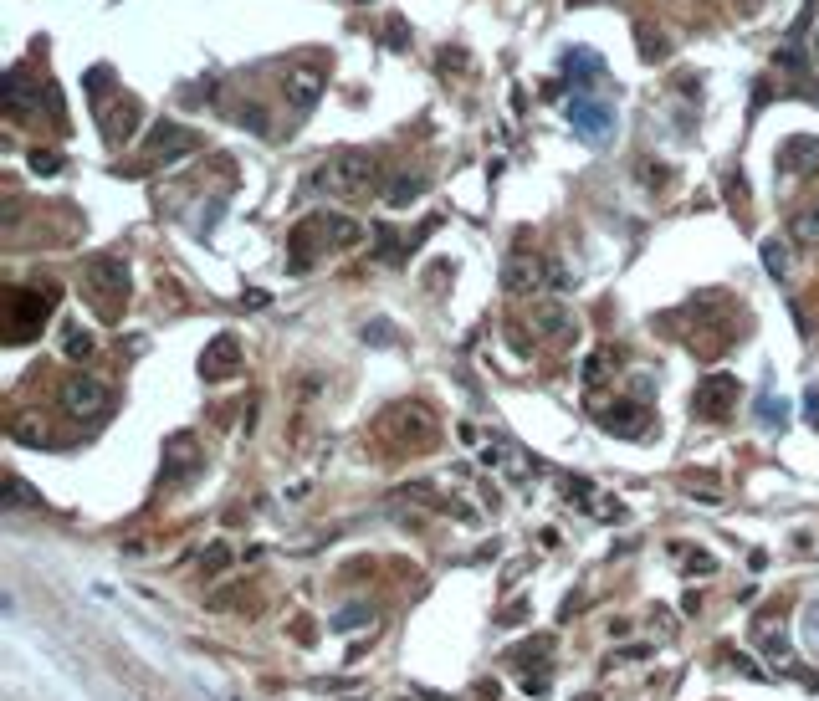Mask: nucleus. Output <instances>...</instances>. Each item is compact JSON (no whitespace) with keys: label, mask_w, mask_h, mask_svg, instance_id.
<instances>
[{"label":"nucleus","mask_w":819,"mask_h":701,"mask_svg":"<svg viewBox=\"0 0 819 701\" xmlns=\"http://www.w3.org/2000/svg\"><path fill=\"white\" fill-rule=\"evenodd\" d=\"M205 471V451H200V441L195 435H169V446H164V466H159V476H164V487H185V481H195Z\"/></svg>","instance_id":"9"},{"label":"nucleus","mask_w":819,"mask_h":701,"mask_svg":"<svg viewBox=\"0 0 819 701\" xmlns=\"http://www.w3.org/2000/svg\"><path fill=\"white\" fill-rule=\"evenodd\" d=\"M779 169H784V174H809V169H819V139H814V134H794V139H784V149H779Z\"/></svg>","instance_id":"17"},{"label":"nucleus","mask_w":819,"mask_h":701,"mask_svg":"<svg viewBox=\"0 0 819 701\" xmlns=\"http://www.w3.org/2000/svg\"><path fill=\"white\" fill-rule=\"evenodd\" d=\"M6 507H41V497L26 487L21 476H6Z\"/></svg>","instance_id":"25"},{"label":"nucleus","mask_w":819,"mask_h":701,"mask_svg":"<svg viewBox=\"0 0 819 701\" xmlns=\"http://www.w3.org/2000/svg\"><path fill=\"white\" fill-rule=\"evenodd\" d=\"M502 287L512 297H533V292H564L569 277H564L558 261L533 256V251H517V256H507V267H502Z\"/></svg>","instance_id":"4"},{"label":"nucleus","mask_w":819,"mask_h":701,"mask_svg":"<svg viewBox=\"0 0 819 701\" xmlns=\"http://www.w3.org/2000/svg\"><path fill=\"white\" fill-rule=\"evenodd\" d=\"M364 620H369V609H364V604H354V609H343V615L333 620V630H359Z\"/></svg>","instance_id":"30"},{"label":"nucleus","mask_w":819,"mask_h":701,"mask_svg":"<svg viewBox=\"0 0 819 701\" xmlns=\"http://www.w3.org/2000/svg\"><path fill=\"white\" fill-rule=\"evenodd\" d=\"M425 190H430V174H420V169H415V174H410V169H400V174H390V180H384V190H379V200L400 210V205H410V200H420Z\"/></svg>","instance_id":"18"},{"label":"nucleus","mask_w":819,"mask_h":701,"mask_svg":"<svg viewBox=\"0 0 819 701\" xmlns=\"http://www.w3.org/2000/svg\"><path fill=\"white\" fill-rule=\"evenodd\" d=\"M809 425H819V389H809Z\"/></svg>","instance_id":"36"},{"label":"nucleus","mask_w":819,"mask_h":701,"mask_svg":"<svg viewBox=\"0 0 819 701\" xmlns=\"http://www.w3.org/2000/svg\"><path fill=\"white\" fill-rule=\"evenodd\" d=\"M359 236H364V231H359V221H349V215L313 210V215H303V221L292 226V236H287V267H292V272H308L318 256L359 246Z\"/></svg>","instance_id":"1"},{"label":"nucleus","mask_w":819,"mask_h":701,"mask_svg":"<svg viewBox=\"0 0 819 701\" xmlns=\"http://www.w3.org/2000/svg\"><path fill=\"white\" fill-rule=\"evenodd\" d=\"M379 435L390 446H400V451H425V446H436L441 425H436V415H430L425 405H395V410H384Z\"/></svg>","instance_id":"5"},{"label":"nucleus","mask_w":819,"mask_h":701,"mask_svg":"<svg viewBox=\"0 0 819 701\" xmlns=\"http://www.w3.org/2000/svg\"><path fill=\"white\" fill-rule=\"evenodd\" d=\"M666 52H671L666 36L651 31V26H640V57H645V62H666Z\"/></svg>","instance_id":"24"},{"label":"nucleus","mask_w":819,"mask_h":701,"mask_svg":"<svg viewBox=\"0 0 819 701\" xmlns=\"http://www.w3.org/2000/svg\"><path fill=\"white\" fill-rule=\"evenodd\" d=\"M11 435H16V441H47V430H41L36 420H26V415L11 425Z\"/></svg>","instance_id":"31"},{"label":"nucleus","mask_w":819,"mask_h":701,"mask_svg":"<svg viewBox=\"0 0 819 701\" xmlns=\"http://www.w3.org/2000/svg\"><path fill=\"white\" fill-rule=\"evenodd\" d=\"M610 364H615V354H610V348H599V354L584 364V379H589V384H599V379L610 374Z\"/></svg>","instance_id":"28"},{"label":"nucleus","mask_w":819,"mask_h":701,"mask_svg":"<svg viewBox=\"0 0 819 701\" xmlns=\"http://www.w3.org/2000/svg\"><path fill=\"white\" fill-rule=\"evenodd\" d=\"M763 425H784V400H773V394H763Z\"/></svg>","instance_id":"33"},{"label":"nucleus","mask_w":819,"mask_h":701,"mask_svg":"<svg viewBox=\"0 0 819 701\" xmlns=\"http://www.w3.org/2000/svg\"><path fill=\"white\" fill-rule=\"evenodd\" d=\"M564 72L574 77V87L579 93H589V87L605 77V62H599V52H589V47H574L569 57H564Z\"/></svg>","instance_id":"20"},{"label":"nucleus","mask_w":819,"mask_h":701,"mask_svg":"<svg viewBox=\"0 0 819 701\" xmlns=\"http://www.w3.org/2000/svg\"><path fill=\"white\" fill-rule=\"evenodd\" d=\"M195 144H200V139L190 134V128H180V123H154L144 159H149V164H175V159L195 154Z\"/></svg>","instance_id":"12"},{"label":"nucleus","mask_w":819,"mask_h":701,"mask_svg":"<svg viewBox=\"0 0 819 701\" xmlns=\"http://www.w3.org/2000/svg\"><path fill=\"white\" fill-rule=\"evenodd\" d=\"M57 282H31V287H11L6 292V323H11V343H26L57 308Z\"/></svg>","instance_id":"3"},{"label":"nucleus","mask_w":819,"mask_h":701,"mask_svg":"<svg viewBox=\"0 0 819 701\" xmlns=\"http://www.w3.org/2000/svg\"><path fill=\"white\" fill-rule=\"evenodd\" d=\"M82 282H88V292H93V302H98L103 313H118L123 302H128V267H123V256H108V251L88 256Z\"/></svg>","instance_id":"7"},{"label":"nucleus","mask_w":819,"mask_h":701,"mask_svg":"<svg viewBox=\"0 0 819 701\" xmlns=\"http://www.w3.org/2000/svg\"><path fill=\"white\" fill-rule=\"evenodd\" d=\"M98 118H103V139H108V149H123L128 139H134L139 103H134V98H118L113 108H98Z\"/></svg>","instance_id":"15"},{"label":"nucleus","mask_w":819,"mask_h":701,"mask_svg":"<svg viewBox=\"0 0 819 701\" xmlns=\"http://www.w3.org/2000/svg\"><path fill=\"white\" fill-rule=\"evenodd\" d=\"M62 405H67V415H77V420H98V415H108V405H113V389H108L98 374H72V379L62 384Z\"/></svg>","instance_id":"8"},{"label":"nucleus","mask_w":819,"mask_h":701,"mask_svg":"<svg viewBox=\"0 0 819 701\" xmlns=\"http://www.w3.org/2000/svg\"><path fill=\"white\" fill-rule=\"evenodd\" d=\"M789 241L794 246H819V200H809V205H799L789 215Z\"/></svg>","instance_id":"21"},{"label":"nucleus","mask_w":819,"mask_h":701,"mask_svg":"<svg viewBox=\"0 0 819 701\" xmlns=\"http://www.w3.org/2000/svg\"><path fill=\"white\" fill-rule=\"evenodd\" d=\"M809 640H814V645H819V604H814V609H809Z\"/></svg>","instance_id":"37"},{"label":"nucleus","mask_w":819,"mask_h":701,"mask_svg":"<svg viewBox=\"0 0 819 701\" xmlns=\"http://www.w3.org/2000/svg\"><path fill=\"white\" fill-rule=\"evenodd\" d=\"M384 31H390V47H405V36H410L400 16H390V26H384Z\"/></svg>","instance_id":"34"},{"label":"nucleus","mask_w":819,"mask_h":701,"mask_svg":"<svg viewBox=\"0 0 819 701\" xmlns=\"http://www.w3.org/2000/svg\"><path fill=\"white\" fill-rule=\"evenodd\" d=\"M763 267H768V277H779V282H784V272H789V246H784L779 236H768V241H763Z\"/></svg>","instance_id":"22"},{"label":"nucleus","mask_w":819,"mask_h":701,"mask_svg":"<svg viewBox=\"0 0 819 701\" xmlns=\"http://www.w3.org/2000/svg\"><path fill=\"white\" fill-rule=\"evenodd\" d=\"M62 348H67V359H88V354H93V333L82 328V323H72V328L62 333Z\"/></svg>","instance_id":"23"},{"label":"nucleus","mask_w":819,"mask_h":701,"mask_svg":"<svg viewBox=\"0 0 819 701\" xmlns=\"http://www.w3.org/2000/svg\"><path fill=\"white\" fill-rule=\"evenodd\" d=\"M236 118H241V128H251V134H262V139L272 134V123H267V113H262V108H256V103H246V108H241Z\"/></svg>","instance_id":"26"},{"label":"nucleus","mask_w":819,"mask_h":701,"mask_svg":"<svg viewBox=\"0 0 819 701\" xmlns=\"http://www.w3.org/2000/svg\"><path fill=\"white\" fill-rule=\"evenodd\" d=\"M226 563H231V548H226V543H210V548H205V558H200L205 574H221Z\"/></svg>","instance_id":"27"},{"label":"nucleus","mask_w":819,"mask_h":701,"mask_svg":"<svg viewBox=\"0 0 819 701\" xmlns=\"http://www.w3.org/2000/svg\"><path fill=\"white\" fill-rule=\"evenodd\" d=\"M62 169V154L57 149H36L31 154V174H57Z\"/></svg>","instance_id":"29"},{"label":"nucleus","mask_w":819,"mask_h":701,"mask_svg":"<svg viewBox=\"0 0 819 701\" xmlns=\"http://www.w3.org/2000/svg\"><path fill=\"white\" fill-rule=\"evenodd\" d=\"M599 430H610V435H625V441H640V435H651V410H645L640 400H615L594 415Z\"/></svg>","instance_id":"11"},{"label":"nucleus","mask_w":819,"mask_h":701,"mask_svg":"<svg viewBox=\"0 0 819 701\" xmlns=\"http://www.w3.org/2000/svg\"><path fill=\"white\" fill-rule=\"evenodd\" d=\"M282 93H287V108H292V113H313L318 98H323V77L308 72V67H303V72H287Z\"/></svg>","instance_id":"16"},{"label":"nucleus","mask_w":819,"mask_h":701,"mask_svg":"<svg viewBox=\"0 0 819 701\" xmlns=\"http://www.w3.org/2000/svg\"><path fill=\"white\" fill-rule=\"evenodd\" d=\"M686 568H692V574H712V558H707V553H697V558L686 563Z\"/></svg>","instance_id":"35"},{"label":"nucleus","mask_w":819,"mask_h":701,"mask_svg":"<svg viewBox=\"0 0 819 701\" xmlns=\"http://www.w3.org/2000/svg\"><path fill=\"white\" fill-rule=\"evenodd\" d=\"M236 369H241V338H236V333L210 338V343H205V354H200V374L215 384V379H231Z\"/></svg>","instance_id":"13"},{"label":"nucleus","mask_w":819,"mask_h":701,"mask_svg":"<svg viewBox=\"0 0 819 701\" xmlns=\"http://www.w3.org/2000/svg\"><path fill=\"white\" fill-rule=\"evenodd\" d=\"M533 328H538V338H548V343H564V338L574 333V313L558 308V302H538V308H533Z\"/></svg>","instance_id":"19"},{"label":"nucleus","mask_w":819,"mask_h":701,"mask_svg":"<svg viewBox=\"0 0 819 701\" xmlns=\"http://www.w3.org/2000/svg\"><path fill=\"white\" fill-rule=\"evenodd\" d=\"M763 6V0H743V11H758Z\"/></svg>","instance_id":"38"},{"label":"nucleus","mask_w":819,"mask_h":701,"mask_svg":"<svg viewBox=\"0 0 819 701\" xmlns=\"http://www.w3.org/2000/svg\"><path fill=\"white\" fill-rule=\"evenodd\" d=\"M379 180V164L364 149H338L328 159H318L308 169V195H328V200H354Z\"/></svg>","instance_id":"2"},{"label":"nucleus","mask_w":819,"mask_h":701,"mask_svg":"<svg viewBox=\"0 0 819 701\" xmlns=\"http://www.w3.org/2000/svg\"><path fill=\"white\" fill-rule=\"evenodd\" d=\"M732 405H738V374L717 369V374L697 379V389H692V410H697L702 420H722Z\"/></svg>","instance_id":"10"},{"label":"nucleus","mask_w":819,"mask_h":701,"mask_svg":"<svg viewBox=\"0 0 819 701\" xmlns=\"http://www.w3.org/2000/svg\"><path fill=\"white\" fill-rule=\"evenodd\" d=\"M773 67H784V72H804L809 62H804V52H799V47H784L779 57H773Z\"/></svg>","instance_id":"32"},{"label":"nucleus","mask_w":819,"mask_h":701,"mask_svg":"<svg viewBox=\"0 0 819 701\" xmlns=\"http://www.w3.org/2000/svg\"><path fill=\"white\" fill-rule=\"evenodd\" d=\"M0 103H6V113L16 118V123H26L36 108H41V82H31L21 67L6 77V87H0Z\"/></svg>","instance_id":"14"},{"label":"nucleus","mask_w":819,"mask_h":701,"mask_svg":"<svg viewBox=\"0 0 819 701\" xmlns=\"http://www.w3.org/2000/svg\"><path fill=\"white\" fill-rule=\"evenodd\" d=\"M569 128H574V134L584 139V144H610L615 139V128H620V113H615V103L610 98H599L594 93V87H589V93H574L569 98Z\"/></svg>","instance_id":"6"}]
</instances>
